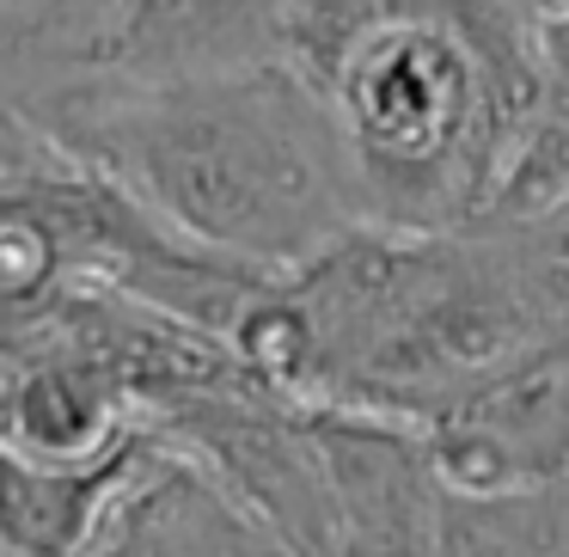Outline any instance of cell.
<instances>
[{"instance_id":"cell-1","label":"cell","mask_w":569,"mask_h":557,"mask_svg":"<svg viewBox=\"0 0 569 557\" xmlns=\"http://www.w3.org/2000/svg\"><path fill=\"white\" fill-rule=\"evenodd\" d=\"M7 117H26L178 239L239 270L295 276L373 227L331 105L288 50L166 87L92 80Z\"/></svg>"},{"instance_id":"cell-2","label":"cell","mask_w":569,"mask_h":557,"mask_svg":"<svg viewBox=\"0 0 569 557\" xmlns=\"http://www.w3.org/2000/svg\"><path fill=\"white\" fill-rule=\"evenodd\" d=\"M539 31L532 0L288 7V56L331 105L373 227L490 221L539 87Z\"/></svg>"},{"instance_id":"cell-3","label":"cell","mask_w":569,"mask_h":557,"mask_svg":"<svg viewBox=\"0 0 569 557\" xmlns=\"http://www.w3.org/2000/svg\"><path fill=\"white\" fill-rule=\"evenodd\" d=\"M312 435L331 490L337 557H429L447 496L429 435L356 405H312Z\"/></svg>"},{"instance_id":"cell-4","label":"cell","mask_w":569,"mask_h":557,"mask_svg":"<svg viewBox=\"0 0 569 557\" xmlns=\"http://www.w3.org/2000/svg\"><path fill=\"white\" fill-rule=\"evenodd\" d=\"M92 557H300L209 459L148 429Z\"/></svg>"},{"instance_id":"cell-5","label":"cell","mask_w":569,"mask_h":557,"mask_svg":"<svg viewBox=\"0 0 569 557\" xmlns=\"http://www.w3.org/2000/svg\"><path fill=\"white\" fill-rule=\"evenodd\" d=\"M288 50L282 0H123L111 74L117 87L227 74Z\"/></svg>"},{"instance_id":"cell-6","label":"cell","mask_w":569,"mask_h":557,"mask_svg":"<svg viewBox=\"0 0 569 557\" xmlns=\"http://www.w3.org/2000/svg\"><path fill=\"white\" fill-rule=\"evenodd\" d=\"M123 0H0L7 111H31L111 74Z\"/></svg>"},{"instance_id":"cell-7","label":"cell","mask_w":569,"mask_h":557,"mask_svg":"<svg viewBox=\"0 0 569 557\" xmlns=\"http://www.w3.org/2000/svg\"><path fill=\"white\" fill-rule=\"evenodd\" d=\"M141 441L92 466H43L7 454V496H0V557H92L111 515L123 471Z\"/></svg>"},{"instance_id":"cell-8","label":"cell","mask_w":569,"mask_h":557,"mask_svg":"<svg viewBox=\"0 0 569 557\" xmlns=\"http://www.w3.org/2000/svg\"><path fill=\"white\" fill-rule=\"evenodd\" d=\"M429 557H569V484L441 496Z\"/></svg>"},{"instance_id":"cell-9","label":"cell","mask_w":569,"mask_h":557,"mask_svg":"<svg viewBox=\"0 0 569 557\" xmlns=\"http://www.w3.org/2000/svg\"><path fill=\"white\" fill-rule=\"evenodd\" d=\"M569 197V13H551L539 31V87L508 166L502 202L490 221H527Z\"/></svg>"}]
</instances>
